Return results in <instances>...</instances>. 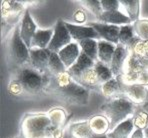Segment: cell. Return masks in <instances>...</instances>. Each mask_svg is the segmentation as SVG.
Segmentation results:
<instances>
[{
    "mask_svg": "<svg viewBox=\"0 0 148 138\" xmlns=\"http://www.w3.org/2000/svg\"><path fill=\"white\" fill-rule=\"evenodd\" d=\"M136 109L137 105L124 95L111 98L100 107V110L110 121V131H112L124 120L133 116Z\"/></svg>",
    "mask_w": 148,
    "mask_h": 138,
    "instance_id": "1",
    "label": "cell"
},
{
    "mask_svg": "<svg viewBox=\"0 0 148 138\" xmlns=\"http://www.w3.org/2000/svg\"><path fill=\"white\" fill-rule=\"evenodd\" d=\"M49 73H41L34 69L31 65H25L15 70L14 76L22 84L25 93L30 95H37L46 91L50 80Z\"/></svg>",
    "mask_w": 148,
    "mask_h": 138,
    "instance_id": "2",
    "label": "cell"
},
{
    "mask_svg": "<svg viewBox=\"0 0 148 138\" xmlns=\"http://www.w3.org/2000/svg\"><path fill=\"white\" fill-rule=\"evenodd\" d=\"M53 129L47 113L26 114L21 122L24 138H52Z\"/></svg>",
    "mask_w": 148,
    "mask_h": 138,
    "instance_id": "3",
    "label": "cell"
},
{
    "mask_svg": "<svg viewBox=\"0 0 148 138\" xmlns=\"http://www.w3.org/2000/svg\"><path fill=\"white\" fill-rule=\"evenodd\" d=\"M8 60L15 70L30 64V49L20 36V26L13 28L8 41Z\"/></svg>",
    "mask_w": 148,
    "mask_h": 138,
    "instance_id": "4",
    "label": "cell"
},
{
    "mask_svg": "<svg viewBox=\"0 0 148 138\" xmlns=\"http://www.w3.org/2000/svg\"><path fill=\"white\" fill-rule=\"evenodd\" d=\"M50 93L54 94L56 97L69 104L86 105L89 102V90L78 84L73 79L64 86L51 90Z\"/></svg>",
    "mask_w": 148,
    "mask_h": 138,
    "instance_id": "5",
    "label": "cell"
},
{
    "mask_svg": "<svg viewBox=\"0 0 148 138\" xmlns=\"http://www.w3.org/2000/svg\"><path fill=\"white\" fill-rule=\"evenodd\" d=\"M26 11L25 7L21 3L16 1L4 0L1 2V18H2V35L5 37L8 32V28H15L18 25L19 18H22Z\"/></svg>",
    "mask_w": 148,
    "mask_h": 138,
    "instance_id": "6",
    "label": "cell"
},
{
    "mask_svg": "<svg viewBox=\"0 0 148 138\" xmlns=\"http://www.w3.org/2000/svg\"><path fill=\"white\" fill-rule=\"evenodd\" d=\"M53 29V37H52L51 42L49 43L47 49H49L54 53H58L65 46L72 43L73 39L67 29L65 21H63L62 19H58Z\"/></svg>",
    "mask_w": 148,
    "mask_h": 138,
    "instance_id": "7",
    "label": "cell"
},
{
    "mask_svg": "<svg viewBox=\"0 0 148 138\" xmlns=\"http://www.w3.org/2000/svg\"><path fill=\"white\" fill-rule=\"evenodd\" d=\"M119 82L121 84V94L122 95L128 98L130 101H132L137 106L144 103L148 97L147 86L140 84H124L120 80H119Z\"/></svg>",
    "mask_w": 148,
    "mask_h": 138,
    "instance_id": "8",
    "label": "cell"
},
{
    "mask_svg": "<svg viewBox=\"0 0 148 138\" xmlns=\"http://www.w3.org/2000/svg\"><path fill=\"white\" fill-rule=\"evenodd\" d=\"M88 25L96 30L101 40H105L114 45H117L119 43L120 26L111 25V24H106L102 22H89Z\"/></svg>",
    "mask_w": 148,
    "mask_h": 138,
    "instance_id": "9",
    "label": "cell"
},
{
    "mask_svg": "<svg viewBox=\"0 0 148 138\" xmlns=\"http://www.w3.org/2000/svg\"><path fill=\"white\" fill-rule=\"evenodd\" d=\"M51 55L49 49L31 48L30 49V65L41 73H48V63Z\"/></svg>",
    "mask_w": 148,
    "mask_h": 138,
    "instance_id": "10",
    "label": "cell"
},
{
    "mask_svg": "<svg viewBox=\"0 0 148 138\" xmlns=\"http://www.w3.org/2000/svg\"><path fill=\"white\" fill-rule=\"evenodd\" d=\"M65 24H66V27L68 29L71 37H72L73 41H75V42L85 40V39L101 40L97 31L93 27H91V26L77 25V24H72L69 22H65Z\"/></svg>",
    "mask_w": 148,
    "mask_h": 138,
    "instance_id": "11",
    "label": "cell"
},
{
    "mask_svg": "<svg viewBox=\"0 0 148 138\" xmlns=\"http://www.w3.org/2000/svg\"><path fill=\"white\" fill-rule=\"evenodd\" d=\"M129 55L130 50L125 45L121 44V43H118L116 45V49L113 54L112 61L110 64L111 71H112L114 77H118V76L122 75L124 65H125V62L129 57Z\"/></svg>",
    "mask_w": 148,
    "mask_h": 138,
    "instance_id": "12",
    "label": "cell"
},
{
    "mask_svg": "<svg viewBox=\"0 0 148 138\" xmlns=\"http://www.w3.org/2000/svg\"><path fill=\"white\" fill-rule=\"evenodd\" d=\"M20 36L22 38V40L24 41L28 48H31V41L33 39L34 35H35L36 31L38 30L36 23L34 22L33 18L30 15V12L28 9H26V11L23 14L22 18H21L20 22Z\"/></svg>",
    "mask_w": 148,
    "mask_h": 138,
    "instance_id": "13",
    "label": "cell"
},
{
    "mask_svg": "<svg viewBox=\"0 0 148 138\" xmlns=\"http://www.w3.org/2000/svg\"><path fill=\"white\" fill-rule=\"evenodd\" d=\"M75 82L83 86L84 88L88 89V90H96V89H101V82L99 81V78L96 74L94 67L93 68H89L83 71L81 74L73 78Z\"/></svg>",
    "mask_w": 148,
    "mask_h": 138,
    "instance_id": "14",
    "label": "cell"
},
{
    "mask_svg": "<svg viewBox=\"0 0 148 138\" xmlns=\"http://www.w3.org/2000/svg\"><path fill=\"white\" fill-rule=\"evenodd\" d=\"M81 48H80L79 44L75 41H73L72 43H70L69 45L65 46L63 49L60 50L58 52L60 59L63 62V64L65 65L66 69L68 70L71 66H73L74 63L77 61V59L79 58L80 54H81Z\"/></svg>",
    "mask_w": 148,
    "mask_h": 138,
    "instance_id": "15",
    "label": "cell"
},
{
    "mask_svg": "<svg viewBox=\"0 0 148 138\" xmlns=\"http://www.w3.org/2000/svg\"><path fill=\"white\" fill-rule=\"evenodd\" d=\"M98 20H99V22L111 24V25H117V26L132 24L129 17L124 12L121 11V10H118V11H111V12H103L100 15Z\"/></svg>",
    "mask_w": 148,
    "mask_h": 138,
    "instance_id": "16",
    "label": "cell"
},
{
    "mask_svg": "<svg viewBox=\"0 0 148 138\" xmlns=\"http://www.w3.org/2000/svg\"><path fill=\"white\" fill-rule=\"evenodd\" d=\"M88 121L91 130L95 135H104L110 132V121L104 114L93 115Z\"/></svg>",
    "mask_w": 148,
    "mask_h": 138,
    "instance_id": "17",
    "label": "cell"
},
{
    "mask_svg": "<svg viewBox=\"0 0 148 138\" xmlns=\"http://www.w3.org/2000/svg\"><path fill=\"white\" fill-rule=\"evenodd\" d=\"M134 129L135 126L133 123V116H131L118 124L107 135L109 138H130Z\"/></svg>",
    "mask_w": 148,
    "mask_h": 138,
    "instance_id": "18",
    "label": "cell"
},
{
    "mask_svg": "<svg viewBox=\"0 0 148 138\" xmlns=\"http://www.w3.org/2000/svg\"><path fill=\"white\" fill-rule=\"evenodd\" d=\"M140 39L136 36L134 31L133 24L120 26V32H119V43L125 45L129 50L132 49Z\"/></svg>",
    "mask_w": 148,
    "mask_h": 138,
    "instance_id": "19",
    "label": "cell"
},
{
    "mask_svg": "<svg viewBox=\"0 0 148 138\" xmlns=\"http://www.w3.org/2000/svg\"><path fill=\"white\" fill-rule=\"evenodd\" d=\"M95 62H96V61L92 60V59L89 57V56H87L85 53L81 52V54H80L79 58L77 59V61H76L73 66H71L67 71L72 76V78H74L79 75V74H81L83 71H85V70L89 68H93L95 65Z\"/></svg>",
    "mask_w": 148,
    "mask_h": 138,
    "instance_id": "20",
    "label": "cell"
},
{
    "mask_svg": "<svg viewBox=\"0 0 148 138\" xmlns=\"http://www.w3.org/2000/svg\"><path fill=\"white\" fill-rule=\"evenodd\" d=\"M53 33L54 29H38L31 41V48L46 49L51 42Z\"/></svg>",
    "mask_w": 148,
    "mask_h": 138,
    "instance_id": "21",
    "label": "cell"
},
{
    "mask_svg": "<svg viewBox=\"0 0 148 138\" xmlns=\"http://www.w3.org/2000/svg\"><path fill=\"white\" fill-rule=\"evenodd\" d=\"M69 132L72 138H91L94 135L88 120L71 123L69 125Z\"/></svg>",
    "mask_w": 148,
    "mask_h": 138,
    "instance_id": "22",
    "label": "cell"
},
{
    "mask_svg": "<svg viewBox=\"0 0 148 138\" xmlns=\"http://www.w3.org/2000/svg\"><path fill=\"white\" fill-rule=\"evenodd\" d=\"M116 45L105 40H98V61L110 66Z\"/></svg>",
    "mask_w": 148,
    "mask_h": 138,
    "instance_id": "23",
    "label": "cell"
},
{
    "mask_svg": "<svg viewBox=\"0 0 148 138\" xmlns=\"http://www.w3.org/2000/svg\"><path fill=\"white\" fill-rule=\"evenodd\" d=\"M120 5L131 22H136L140 16V1L139 0H121Z\"/></svg>",
    "mask_w": 148,
    "mask_h": 138,
    "instance_id": "24",
    "label": "cell"
},
{
    "mask_svg": "<svg viewBox=\"0 0 148 138\" xmlns=\"http://www.w3.org/2000/svg\"><path fill=\"white\" fill-rule=\"evenodd\" d=\"M130 53L138 59L145 69H148V41L139 40L130 50Z\"/></svg>",
    "mask_w": 148,
    "mask_h": 138,
    "instance_id": "25",
    "label": "cell"
},
{
    "mask_svg": "<svg viewBox=\"0 0 148 138\" xmlns=\"http://www.w3.org/2000/svg\"><path fill=\"white\" fill-rule=\"evenodd\" d=\"M51 125L54 128H63L67 119V112L62 107H54L47 112Z\"/></svg>",
    "mask_w": 148,
    "mask_h": 138,
    "instance_id": "26",
    "label": "cell"
},
{
    "mask_svg": "<svg viewBox=\"0 0 148 138\" xmlns=\"http://www.w3.org/2000/svg\"><path fill=\"white\" fill-rule=\"evenodd\" d=\"M81 51L89 56L92 60L98 61V40L96 39H85L78 41Z\"/></svg>",
    "mask_w": 148,
    "mask_h": 138,
    "instance_id": "27",
    "label": "cell"
},
{
    "mask_svg": "<svg viewBox=\"0 0 148 138\" xmlns=\"http://www.w3.org/2000/svg\"><path fill=\"white\" fill-rule=\"evenodd\" d=\"M101 92L104 96L110 98L117 97L121 94V84L116 77L112 78L111 80L103 83L101 85Z\"/></svg>",
    "mask_w": 148,
    "mask_h": 138,
    "instance_id": "28",
    "label": "cell"
},
{
    "mask_svg": "<svg viewBox=\"0 0 148 138\" xmlns=\"http://www.w3.org/2000/svg\"><path fill=\"white\" fill-rule=\"evenodd\" d=\"M65 71H67V69L65 65L63 64L58 53L51 52L48 63V73L50 75H57V74L63 73Z\"/></svg>",
    "mask_w": 148,
    "mask_h": 138,
    "instance_id": "29",
    "label": "cell"
},
{
    "mask_svg": "<svg viewBox=\"0 0 148 138\" xmlns=\"http://www.w3.org/2000/svg\"><path fill=\"white\" fill-rule=\"evenodd\" d=\"M94 69L96 71V74L99 78V81L101 82V84L107 82V81L111 80L112 78H114L112 71H111L110 66L102 63L101 61H96L94 65Z\"/></svg>",
    "mask_w": 148,
    "mask_h": 138,
    "instance_id": "30",
    "label": "cell"
},
{
    "mask_svg": "<svg viewBox=\"0 0 148 138\" xmlns=\"http://www.w3.org/2000/svg\"><path fill=\"white\" fill-rule=\"evenodd\" d=\"M136 36L142 41H148V19H139L133 23Z\"/></svg>",
    "mask_w": 148,
    "mask_h": 138,
    "instance_id": "31",
    "label": "cell"
},
{
    "mask_svg": "<svg viewBox=\"0 0 148 138\" xmlns=\"http://www.w3.org/2000/svg\"><path fill=\"white\" fill-rule=\"evenodd\" d=\"M133 123L135 128L145 130L148 127V113L136 109L133 115Z\"/></svg>",
    "mask_w": 148,
    "mask_h": 138,
    "instance_id": "32",
    "label": "cell"
},
{
    "mask_svg": "<svg viewBox=\"0 0 148 138\" xmlns=\"http://www.w3.org/2000/svg\"><path fill=\"white\" fill-rule=\"evenodd\" d=\"M81 3H83V5L85 6L92 14H94L97 19H98L100 17V15L103 13V9H102V6H101V1H99V0H84V1H81Z\"/></svg>",
    "mask_w": 148,
    "mask_h": 138,
    "instance_id": "33",
    "label": "cell"
},
{
    "mask_svg": "<svg viewBox=\"0 0 148 138\" xmlns=\"http://www.w3.org/2000/svg\"><path fill=\"white\" fill-rule=\"evenodd\" d=\"M8 91H9L10 94L15 96L22 95V94L25 93V90L23 88L21 82L15 77H13V76L9 81V84H8Z\"/></svg>",
    "mask_w": 148,
    "mask_h": 138,
    "instance_id": "34",
    "label": "cell"
},
{
    "mask_svg": "<svg viewBox=\"0 0 148 138\" xmlns=\"http://www.w3.org/2000/svg\"><path fill=\"white\" fill-rule=\"evenodd\" d=\"M101 6L103 12H111L120 10V1L118 0H101Z\"/></svg>",
    "mask_w": 148,
    "mask_h": 138,
    "instance_id": "35",
    "label": "cell"
},
{
    "mask_svg": "<svg viewBox=\"0 0 148 138\" xmlns=\"http://www.w3.org/2000/svg\"><path fill=\"white\" fill-rule=\"evenodd\" d=\"M73 19L77 25H82L83 23L86 22V14L83 10L78 9L77 11L73 14Z\"/></svg>",
    "mask_w": 148,
    "mask_h": 138,
    "instance_id": "36",
    "label": "cell"
},
{
    "mask_svg": "<svg viewBox=\"0 0 148 138\" xmlns=\"http://www.w3.org/2000/svg\"><path fill=\"white\" fill-rule=\"evenodd\" d=\"M130 138H145V134H144V130L142 129H137L135 128L134 131L132 132Z\"/></svg>",
    "mask_w": 148,
    "mask_h": 138,
    "instance_id": "37",
    "label": "cell"
},
{
    "mask_svg": "<svg viewBox=\"0 0 148 138\" xmlns=\"http://www.w3.org/2000/svg\"><path fill=\"white\" fill-rule=\"evenodd\" d=\"M52 138H62L63 128H54L52 131Z\"/></svg>",
    "mask_w": 148,
    "mask_h": 138,
    "instance_id": "38",
    "label": "cell"
},
{
    "mask_svg": "<svg viewBox=\"0 0 148 138\" xmlns=\"http://www.w3.org/2000/svg\"><path fill=\"white\" fill-rule=\"evenodd\" d=\"M137 109H138V110L144 111V112H147L148 113V97H147V99L145 100L144 103L141 104V105H139V106H137Z\"/></svg>",
    "mask_w": 148,
    "mask_h": 138,
    "instance_id": "39",
    "label": "cell"
},
{
    "mask_svg": "<svg viewBox=\"0 0 148 138\" xmlns=\"http://www.w3.org/2000/svg\"><path fill=\"white\" fill-rule=\"evenodd\" d=\"M91 138H109L108 137V135L107 134H104V135H93Z\"/></svg>",
    "mask_w": 148,
    "mask_h": 138,
    "instance_id": "40",
    "label": "cell"
},
{
    "mask_svg": "<svg viewBox=\"0 0 148 138\" xmlns=\"http://www.w3.org/2000/svg\"><path fill=\"white\" fill-rule=\"evenodd\" d=\"M144 134H145V138H148V127L144 130Z\"/></svg>",
    "mask_w": 148,
    "mask_h": 138,
    "instance_id": "41",
    "label": "cell"
},
{
    "mask_svg": "<svg viewBox=\"0 0 148 138\" xmlns=\"http://www.w3.org/2000/svg\"><path fill=\"white\" fill-rule=\"evenodd\" d=\"M17 138H19V137H17Z\"/></svg>",
    "mask_w": 148,
    "mask_h": 138,
    "instance_id": "42",
    "label": "cell"
}]
</instances>
